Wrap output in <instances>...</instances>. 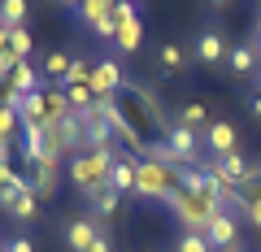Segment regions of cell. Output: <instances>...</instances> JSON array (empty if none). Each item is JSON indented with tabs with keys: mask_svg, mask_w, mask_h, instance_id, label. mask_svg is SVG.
I'll use <instances>...</instances> for the list:
<instances>
[{
	"mask_svg": "<svg viewBox=\"0 0 261 252\" xmlns=\"http://www.w3.org/2000/svg\"><path fill=\"white\" fill-rule=\"evenodd\" d=\"M9 217H18V222H31V217L39 213V196H35V187H27V191H18L13 196V205L5 209Z\"/></svg>",
	"mask_w": 261,
	"mask_h": 252,
	"instance_id": "cell-20",
	"label": "cell"
},
{
	"mask_svg": "<svg viewBox=\"0 0 261 252\" xmlns=\"http://www.w3.org/2000/svg\"><path fill=\"white\" fill-rule=\"evenodd\" d=\"M92 252H113V243H109V235H100V239L92 243Z\"/></svg>",
	"mask_w": 261,
	"mask_h": 252,
	"instance_id": "cell-32",
	"label": "cell"
},
{
	"mask_svg": "<svg viewBox=\"0 0 261 252\" xmlns=\"http://www.w3.org/2000/svg\"><path fill=\"white\" fill-rule=\"evenodd\" d=\"M9 48L13 57H22V61H31V48H35V39H31L27 26H9Z\"/></svg>",
	"mask_w": 261,
	"mask_h": 252,
	"instance_id": "cell-25",
	"label": "cell"
},
{
	"mask_svg": "<svg viewBox=\"0 0 261 252\" xmlns=\"http://www.w3.org/2000/svg\"><path fill=\"white\" fill-rule=\"evenodd\" d=\"M118 152H122V148H113V152H79V157L65 161V174H70V183H74L87 200H92L96 191L109 187V174H113Z\"/></svg>",
	"mask_w": 261,
	"mask_h": 252,
	"instance_id": "cell-2",
	"label": "cell"
},
{
	"mask_svg": "<svg viewBox=\"0 0 261 252\" xmlns=\"http://www.w3.org/2000/svg\"><path fill=\"white\" fill-rule=\"evenodd\" d=\"M5 83H9L18 96H31V92H39V87H44V70H35L31 61H18V66H13V74L5 78Z\"/></svg>",
	"mask_w": 261,
	"mask_h": 252,
	"instance_id": "cell-14",
	"label": "cell"
},
{
	"mask_svg": "<svg viewBox=\"0 0 261 252\" xmlns=\"http://www.w3.org/2000/svg\"><path fill=\"white\" fill-rule=\"evenodd\" d=\"M57 5H65V9H74V5H79V0H57Z\"/></svg>",
	"mask_w": 261,
	"mask_h": 252,
	"instance_id": "cell-37",
	"label": "cell"
},
{
	"mask_svg": "<svg viewBox=\"0 0 261 252\" xmlns=\"http://www.w3.org/2000/svg\"><path fill=\"white\" fill-rule=\"evenodd\" d=\"M118 26H122V22L113 18V9H109V18H100V22L92 26V35L100 39V44H113V39H118Z\"/></svg>",
	"mask_w": 261,
	"mask_h": 252,
	"instance_id": "cell-28",
	"label": "cell"
},
{
	"mask_svg": "<svg viewBox=\"0 0 261 252\" xmlns=\"http://www.w3.org/2000/svg\"><path fill=\"white\" fill-rule=\"evenodd\" d=\"M257 9H261V0H257Z\"/></svg>",
	"mask_w": 261,
	"mask_h": 252,
	"instance_id": "cell-42",
	"label": "cell"
},
{
	"mask_svg": "<svg viewBox=\"0 0 261 252\" xmlns=\"http://www.w3.org/2000/svg\"><path fill=\"white\" fill-rule=\"evenodd\" d=\"M18 131H22V113L5 104V109H0V144H13V139H18Z\"/></svg>",
	"mask_w": 261,
	"mask_h": 252,
	"instance_id": "cell-24",
	"label": "cell"
},
{
	"mask_svg": "<svg viewBox=\"0 0 261 252\" xmlns=\"http://www.w3.org/2000/svg\"><path fill=\"white\" fill-rule=\"evenodd\" d=\"M126 5H135V9H140V0H126Z\"/></svg>",
	"mask_w": 261,
	"mask_h": 252,
	"instance_id": "cell-40",
	"label": "cell"
},
{
	"mask_svg": "<svg viewBox=\"0 0 261 252\" xmlns=\"http://www.w3.org/2000/svg\"><path fill=\"white\" fill-rule=\"evenodd\" d=\"M48 157V126H22V161L31 170Z\"/></svg>",
	"mask_w": 261,
	"mask_h": 252,
	"instance_id": "cell-13",
	"label": "cell"
},
{
	"mask_svg": "<svg viewBox=\"0 0 261 252\" xmlns=\"http://www.w3.org/2000/svg\"><path fill=\"white\" fill-rule=\"evenodd\" d=\"M178 191V174L166 165H157L152 157H140V170H135V196L140 200H161L166 205Z\"/></svg>",
	"mask_w": 261,
	"mask_h": 252,
	"instance_id": "cell-3",
	"label": "cell"
},
{
	"mask_svg": "<svg viewBox=\"0 0 261 252\" xmlns=\"http://www.w3.org/2000/svg\"><path fill=\"white\" fill-rule=\"evenodd\" d=\"M92 70H96L92 57H74V66H70V78H65V83H92Z\"/></svg>",
	"mask_w": 261,
	"mask_h": 252,
	"instance_id": "cell-29",
	"label": "cell"
},
{
	"mask_svg": "<svg viewBox=\"0 0 261 252\" xmlns=\"http://www.w3.org/2000/svg\"><path fill=\"white\" fill-rule=\"evenodd\" d=\"M205 239H209V248H214V252H235V243H240V217H235L231 209H222V213L209 222Z\"/></svg>",
	"mask_w": 261,
	"mask_h": 252,
	"instance_id": "cell-7",
	"label": "cell"
},
{
	"mask_svg": "<svg viewBox=\"0 0 261 252\" xmlns=\"http://www.w3.org/2000/svg\"><path fill=\"white\" fill-rule=\"evenodd\" d=\"M0 109H5V96H0Z\"/></svg>",
	"mask_w": 261,
	"mask_h": 252,
	"instance_id": "cell-41",
	"label": "cell"
},
{
	"mask_svg": "<svg viewBox=\"0 0 261 252\" xmlns=\"http://www.w3.org/2000/svg\"><path fill=\"white\" fill-rule=\"evenodd\" d=\"M248 109H252V118H261V96H252V100H248Z\"/></svg>",
	"mask_w": 261,
	"mask_h": 252,
	"instance_id": "cell-34",
	"label": "cell"
},
{
	"mask_svg": "<svg viewBox=\"0 0 261 252\" xmlns=\"http://www.w3.org/2000/svg\"><path fill=\"white\" fill-rule=\"evenodd\" d=\"M92 96L96 100H113V96L122 92V87H126V74H122V66L118 61H109V57H100V61H96V70H92Z\"/></svg>",
	"mask_w": 261,
	"mask_h": 252,
	"instance_id": "cell-5",
	"label": "cell"
},
{
	"mask_svg": "<svg viewBox=\"0 0 261 252\" xmlns=\"http://www.w3.org/2000/svg\"><path fill=\"white\" fill-rule=\"evenodd\" d=\"M44 109H48V122H61V118H70V100H65V87L61 83H44Z\"/></svg>",
	"mask_w": 261,
	"mask_h": 252,
	"instance_id": "cell-17",
	"label": "cell"
},
{
	"mask_svg": "<svg viewBox=\"0 0 261 252\" xmlns=\"http://www.w3.org/2000/svg\"><path fill=\"white\" fill-rule=\"evenodd\" d=\"M70 66H74L70 52H48L44 57V83H65L70 78Z\"/></svg>",
	"mask_w": 261,
	"mask_h": 252,
	"instance_id": "cell-19",
	"label": "cell"
},
{
	"mask_svg": "<svg viewBox=\"0 0 261 252\" xmlns=\"http://www.w3.org/2000/svg\"><path fill=\"white\" fill-rule=\"evenodd\" d=\"M257 96H261V74H257Z\"/></svg>",
	"mask_w": 261,
	"mask_h": 252,
	"instance_id": "cell-39",
	"label": "cell"
},
{
	"mask_svg": "<svg viewBox=\"0 0 261 252\" xmlns=\"http://www.w3.org/2000/svg\"><path fill=\"white\" fill-rule=\"evenodd\" d=\"M166 209H170V217L178 222V231L205 235L209 222H214L226 205H222V196H218V191H183V187H178L174 196L166 200Z\"/></svg>",
	"mask_w": 261,
	"mask_h": 252,
	"instance_id": "cell-1",
	"label": "cell"
},
{
	"mask_svg": "<svg viewBox=\"0 0 261 252\" xmlns=\"http://www.w3.org/2000/svg\"><path fill=\"white\" fill-rule=\"evenodd\" d=\"M122 200H126V196H122V191H113V187L96 191V196H92V217H113V213L122 209Z\"/></svg>",
	"mask_w": 261,
	"mask_h": 252,
	"instance_id": "cell-21",
	"label": "cell"
},
{
	"mask_svg": "<svg viewBox=\"0 0 261 252\" xmlns=\"http://www.w3.org/2000/svg\"><path fill=\"white\" fill-rule=\"evenodd\" d=\"M244 196H248V213H244V222L261 231V187H257V191H244Z\"/></svg>",
	"mask_w": 261,
	"mask_h": 252,
	"instance_id": "cell-30",
	"label": "cell"
},
{
	"mask_svg": "<svg viewBox=\"0 0 261 252\" xmlns=\"http://www.w3.org/2000/svg\"><path fill=\"white\" fill-rule=\"evenodd\" d=\"M135 170H140V157H135V152H118L113 174H109V187L122 191V196H135Z\"/></svg>",
	"mask_w": 261,
	"mask_h": 252,
	"instance_id": "cell-12",
	"label": "cell"
},
{
	"mask_svg": "<svg viewBox=\"0 0 261 252\" xmlns=\"http://www.w3.org/2000/svg\"><path fill=\"white\" fill-rule=\"evenodd\" d=\"M209 5H214V9H222V5H226V0H209Z\"/></svg>",
	"mask_w": 261,
	"mask_h": 252,
	"instance_id": "cell-38",
	"label": "cell"
},
{
	"mask_svg": "<svg viewBox=\"0 0 261 252\" xmlns=\"http://www.w3.org/2000/svg\"><path fill=\"white\" fill-rule=\"evenodd\" d=\"M0 252H5V248H0Z\"/></svg>",
	"mask_w": 261,
	"mask_h": 252,
	"instance_id": "cell-43",
	"label": "cell"
},
{
	"mask_svg": "<svg viewBox=\"0 0 261 252\" xmlns=\"http://www.w3.org/2000/svg\"><path fill=\"white\" fill-rule=\"evenodd\" d=\"M48 152H57V157H79V152H87L83 118L79 113H70L61 122H48Z\"/></svg>",
	"mask_w": 261,
	"mask_h": 252,
	"instance_id": "cell-4",
	"label": "cell"
},
{
	"mask_svg": "<svg viewBox=\"0 0 261 252\" xmlns=\"http://www.w3.org/2000/svg\"><path fill=\"white\" fill-rule=\"evenodd\" d=\"M226 61H231V74H244V78L261 74V61H257V48H252V44H235Z\"/></svg>",
	"mask_w": 261,
	"mask_h": 252,
	"instance_id": "cell-16",
	"label": "cell"
},
{
	"mask_svg": "<svg viewBox=\"0 0 261 252\" xmlns=\"http://www.w3.org/2000/svg\"><path fill=\"white\" fill-rule=\"evenodd\" d=\"M174 122H178V126H187V131H205V126H209V113H205V104L196 100V104H183Z\"/></svg>",
	"mask_w": 261,
	"mask_h": 252,
	"instance_id": "cell-22",
	"label": "cell"
},
{
	"mask_svg": "<svg viewBox=\"0 0 261 252\" xmlns=\"http://www.w3.org/2000/svg\"><path fill=\"white\" fill-rule=\"evenodd\" d=\"M174 252H214V248H209V239H205V235L183 231V235L174 239Z\"/></svg>",
	"mask_w": 261,
	"mask_h": 252,
	"instance_id": "cell-26",
	"label": "cell"
},
{
	"mask_svg": "<svg viewBox=\"0 0 261 252\" xmlns=\"http://www.w3.org/2000/svg\"><path fill=\"white\" fill-rule=\"evenodd\" d=\"M27 13H31L27 0H0V22L5 26H27Z\"/></svg>",
	"mask_w": 261,
	"mask_h": 252,
	"instance_id": "cell-23",
	"label": "cell"
},
{
	"mask_svg": "<svg viewBox=\"0 0 261 252\" xmlns=\"http://www.w3.org/2000/svg\"><path fill=\"white\" fill-rule=\"evenodd\" d=\"M5 48H9V26L0 22V52H5Z\"/></svg>",
	"mask_w": 261,
	"mask_h": 252,
	"instance_id": "cell-33",
	"label": "cell"
},
{
	"mask_svg": "<svg viewBox=\"0 0 261 252\" xmlns=\"http://www.w3.org/2000/svg\"><path fill=\"white\" fill-rule=\"evenodd\" d=\"M161 139H166L187 165H200V148H205V144H200V135H196V131H187V126H178V122H174V126L161 131Z\"/></svg>",
	"mask_w": 261,
	"mask_h": 252,
	"instance_id": "cell-9",
	"label": "cell"
},
{
	"mask_svg": "<svg viewBox=\"0 0 261 252\" xmlns=\"http://www.w3.org/2000/svg\"><path fill=\"white\" fill-rule=\"evenodd\" d=\"M157 61H161V70H183V48H178V44H161L157 48Z\"/></svg>",
	"mask_w": 261,
	"mask_h": 252,
	"instance_id": "cell-27",
	"label": "cell"
},
{
	"mask_svg": "<svg viewBox=\"0 0 261 252\" xmlns=\"http://www.w3.org/2000/svg\"><path fill=\"white\" fill-rule=\"evenodd\" d=\"M61 161H65V157L48 152V157H44V161L35 165L31 183H35V196H39V200H44V196H57V187H61Z\"/></svg>",
	"mask_w": 261,
	"mask_h": 252,
	"instance_id": "cell-11",
	"label": "cell"
},
{
	"mask_svg": "<svg viewBox=\"0 0 261 252\" xmlns=\"http://www.w3.org/2000/svg\"><path fill=\"white\" fill-rule=\"evenodd\" d=\"M200 144H205L209 157H231V152H240V131L231 122H209L200 131Z\"/></svg>",
	"mask_w": 261,
	"mask_h": 252,
	"instance_id": "cell-6",
	"label": "cell"
},
{
	"mask_svg": "<svg viewBox=\"0 0 261 252\" xmlns=\"http://www.w3.org/2000/svg\"><path fill=\"white\" fill-rule=\"evenodd\" d=\"M140 39H144V22H140V13H135V18H126V22L118 26V39H113V52L130 57L135 48H140Z\"/></svg>",
	"mask_w": 261,
	"mask_h": 252,
	"instance_id": "cell-15",
	"label": "cell"
},
{
	"mask_svg": "<svg viewBox=\"0 0 261 252\" xmlns=\"http://www.w3.org/2000/svg\"><path fill=\"white\" fill-rule=\"evenodd\" d=\"M226 57H231V48H226L222 31H218V26L200 31V39H196V61H200V66H209V70H218Z\"/></svg>",
	"mask_w": 261,
	"mask_h": 252,
	"instance_id": "cell-10",
	"label": "cell"
},
{
	"mask_svg": "<svg viewBox=\"0 0 261 252\" xmlns=\"http://www.w3.org/2000/svg\"><path fill=\"white\" fill-rule=\"evenodd\" d=\"M252 48H257V61H261V31H257V39H252Z\"/></svg>",
	"mask_w": 261,
	"mask_h": 252,
	"instance_id": "cell-36",
	"label": "cell"
},
{
	"mask_svg": "<svg viewBox=\"0 0 261 252\" xmlns=\"http://www.w3.org/2000/svg\"><path fill=\"white\" fill-rule=\"evenodd\" d=\"M109 9H113V0H79V5H74V18L92 31L100 18H109Z\"/></svg>",
	"mask_w": 261,
	"mask_h": 252,
	"instance_id": "cell-18",
	"label": "cell"
},
{
	"mask_svg": "<svg viewBox=\"0 0 261 252\" xmlns=\"http://www.w3.org/2000/svg\"><path fill=\"white\" fill-rule=\"evenodd\" d=\"M100 226H96V217L92 213H79V217H70L65 222V248L70 252H92V243L100 239Z\"/></svg>",
	"mask_w": 261,
	"mask_h": 252,
	"instance_id": "cell-8",
	"label": "cell"
},
{
	"mask_svg": "<svg viewBox=\"0 0 261 252\" xmlns=\"http://www.w3.org/2000/svg\"><path fill=\"white\" fill-rule=\"evenodd\" d=\"M0 248H5V252H35V243H31V235H9Z\"/></svg>",
	"mask_w": 261,
	"mask_h": 252,
	"instance_id": "cell-31",
	"label": "cell"
},
{
	"mask_svg": "<svg viewBox=\"0 0 261 252\" xmlns=\"http://www.w3.org/2000/svg\"><path fill=\"white\" fill-rule=\"evenodd\" d=\"M9 148H13V144H0V161H9Z\"/></svg>",
	"mask_w": 261,
	"mask_h": 252,
	"instance_id": "cell-35",
	"label": "cell"
}]
</instances>
